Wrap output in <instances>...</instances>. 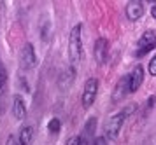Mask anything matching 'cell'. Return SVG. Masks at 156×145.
Listing matches in <instances>:
<instances>
[{
	"label": "cell",
	"instance_id": "obj_1",
	"mask_svg": "<svg viewBox=\"0 0 156 145\" xmlns=\"http://www.w3.org/2000/svg\"><path fill=\"white\" fill-rule=\"evenodd\" d=\"M81 30H83L81 25L74 26L70 32V37H69V56H70L72 65H77L83 60V37H81Z\"/></svg>",
	"mask_w": 156,
	"mask_h": 145
},
{
	"label": "cell",
	"instance_id": "obj_2",
	"mask_svg": "<svg viewBox=\"0 0 156 145\" xmlns=\"http://www.w3.org/2000/svg\"><path fill=\"white\" fill-rule=\"evenodd\" d=\"M132 110H135V107L133 109H125V110H121V112H116L114 116L109 117V121H107V124H105V135H107V138L109 140H116L118 136H119V131H121V128H123V123H125L126 116Z\"/></svg>",
	"mask_w": 156,
	"mask_h": 145
},
{
	"label": "cell",
	"instance_id": "obj_3",
	"mask_svg": "<svg viewBox=\"0 0 156 145\" xmlns=\"http://www.w3.org/2000/svg\"><path fill=\"white\" fill-rule=\"evenodd\" d=\"M97 93H98V81L91 77L84 82V89H83V107L84 109H90L95 103Z\"/></svg>",
	"mask_w": 156,
	"mask_h": 145
},
{
	"label": "cell",
	"instance_id": "obj_4",
	"mask_svg": "<svg viewBox=\"0 0 156 145\" xmlns=\"http://www.w3.org/2000/svg\"><path fill=\"white\" fill-rule=\"evenodd\" d=\"M20 65L25 70H32L37 67V54H35V49H34L32 44H27L21 49V53H20Z\"/></svg>",
	"mask_w": 156,
	"mask_h": 145
},
{
	"label": "cell",
	"instance_id": "obj_5",
	"mask_svg": "<svg viewBox=\"0 0 156 145\" xmlns=\"http://www.w3.org/2000/svg\"><path fill=\"white\" fill-rule=\"evenodd\" d=\"M139 47L140 49L137 51V56H144L151 49L156 47V32L154 30H147L146 33H142V37L139 39Z\"/></svg>",
	"mask_w": 156,
	"mask_h": 145
},
{
	"label": "cell",
	"instance_id": "obj_6",
	"mask_svg": "<svg viewBox=\"0 0 156 145\" xmlns=\"http://www.w3.org/2000/svg\"><path fill=\"white\" fill-rule=\"evenodd\" d=\"M93 54H95V60H97L98 65H104V63H105L107 54H109V42H107V39H104V37L97 39L95 49H93Z\"/></svg>",
	"mask_w": 156,
	"mask_h": 145
},
{
	"label": "cell",
	"instance_id": "obj_7",
	"mask_svg": "<svg viewBox=\"0 0 156 145\" xmlns=\"http://www.w3.org/2000/svg\"><path fill=\"white\" fill-rule=\"evenodd\" d=\"M142 81H144V68L140 65H137L133 68V72L128 74V88H130V93H135V91L140 88Z\"/></svg>",
	"mask_w": 156,
	"mask_h": 145
},
{
	"label": "cell",
	"instance_id": "obj_8",
	"mask_svg": "<svg viewBox=\"0 0 156 145\" xmlns=\"http://www.w3.org/2000/svg\"><path fill=\"white\" fill-rule=\"evenodd\" d=\"M126 95H130V88H128V74L126 75H123L119 81H118V84H116V88H114V91H112V102H119V100H123Z\"/></svg>",
	"mask_w": 156,
	"mask_h": 145
},
{
	"label": "cell",
	"instance_id": "obj_9",
	"mask_svg": "<svg viewBox=\"0 0 156 145\" xmlns=\"http://www.w3.org/2000/svg\"><path fill=\"white\" fill-rule=\"evenodd\" d=\"M142 14H144V4L139 2V0H135V2H130L126 5V18L132 21H137L142 18Z\"/></svg>",
	"mask_w": 156,
	"mask_h": 145
},
{
	"label": "cell",
	"instance_id": "obj_10",
	"mask_svg": "<svg viewBox=\"0 0 156 145\" xmlns=\"http://www.w3.org/2000/svg\"><path fill=\"white\" fill-rule=\"evenodd\" d=\"M12 114H14L16 119L27 117V103L20 95H14V98H12Z\"/></svg>",
	"mask_w": 156,
	"mask_h": 145
},
{
	"label": "cell",
	"instance_id": "obj_11",
	"mask_svg": "<svg viewBox=\"0 0 156 145\" xmlns=\"http://www.w3.org/2000/svg\"><path fill=\"white\" fill-rule=\"evenodd\" d=\"M74 75H76L74 67L65 68L63 72L60 74V79H58V86H60V89H69V88H70V84L74 82Z\"/></svg>",
	"mask_w": 156,
	"mask_h": 145
},
{
	"label": "cell",
	"instance_id": "obj_12",
	"mask_svg": "<svg viewBox=\"0 0 156 145\" xmlns=\"http://www.w3.org/2000/svg\"><path fill=\"white\" fill-rule=\"evenodd\" d=\"M32 140H34V126L21 128L18 135V145H32Z\"/></svg>",
	"mask_w": 156,
	"mask_h": 145
},
{
	"label": "cell",
	"instance_id": "obj_13",
	"mask_svg": "<svg viewBox=\"0 0 156 145\" xmlns=\"http://www.w3.org/2000/svg\"><path fill=\"white\" fill-rule=\"evenodd\" d=\"M5 84H7V70H5V67L0 61V95H2V91L5 89Z\"/></svg>",
	"mask_w": 156,
	"mask_h": 145
},
{
	"label": "cell",
	"instance_id": "obj_14",
	"mask_svg": "<svg viewBox=\"0 0 156 145\" xmlns=\"http://www.w3.org/2000/svg\"><path fill=\"white\" fill-rule=\"evenodd\" d=\"M60 121H58V119H51L49 121V124H48V129H49L51 133H58L60 131Z\"/></svg>",
	"mask_w": 156,
	"mask_h": 145
},
{
	"label": "cell",
	"instance_id": "obj_15",
	"mask_svg": "<svg viewBox=\"0 0 156 145\" xmlns=\"http://www.w3.org/2000/svg\"><path fill=\"white\" fill-rule=\"evenodd\" d=\"M67 145H86V140L83 136H70L67 140Z\"/></svg>",
	"mask_w": 156,
	"mask_h": 145
},
{
	"label": "cell",
	"instance_id": "obj_16",
	"mask_svg": "<svg viewBox=\"0 0 156 145\" xmlns=\"http://www.w3.org/2000/svg\"><path fill=\"white\" fill-rule=\"evenodd\" d=\"M149 74L156 75V56H153V60L149 61Z\"/></svg>",
	"mask_w": 156,
	"mask_h": 145
},
{
	"label": "cell",
	"instance_id": "obj_17",
	"mask_svg": "<svg viewBox=\"0 0 156 145\" xmlns=\"http://www.w3.org/2000/svg\"><path fill=\"white\" fill-rule=\"evenodd\" d=\"M91 145H107L105 136H97V138H95V142H93Z\"/></svg>",
	"mask_w": 156,
	"mask_h": 145
},
{
	"label": "cell",
	"instance_id": "obj_18",
	"mask_svg": "<svg viewBox=\"0 0 156 145\" xmlns=\"http://www.w3.org/2000/svg\"><path fill=\"white\" fill-rule=\"evenodd\" d=\"M95 123H97L95 119H91V121L88 123V126H86V133H91V135H93V129H95Z\"/></svg>",
	"mask_w": 156,
	"mask_h": 145
},
{
	"label": "cell",
	"instance_id": "obj_19",
	"mask_svg": "<svg viewBox=\"0 0 156 145\" xmlns=\"http://www.w3.org/2000/svg\"><path fill=\"white\" fill-rule=\"evenodd\" d=\"M5 145H18V140H16V136H9L7 138V143Z\"/></svg>",
	"mask_w": 156,
	"mask_h": 145
},
{
	"label": "cell",
	"instance_id": "obj_20",
	"mask_svg": "<svg viewBox=\"0 0 156 145\" xmlns=\"http://www.w3.org/2000/svg\"><path fill=\"white\" fill-rule=\"evenodd\" d=\"M151 14H153V18L156 19V5H153V7H151Z\"/></svg>",
	"mask_w": 156,
	"mask_h": 145
}]
</instances>
